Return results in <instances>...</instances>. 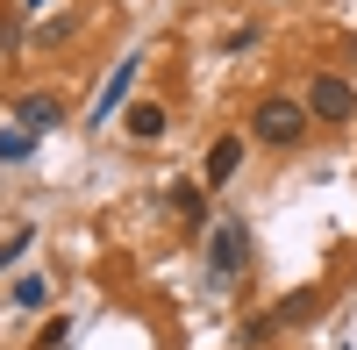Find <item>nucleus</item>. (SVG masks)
Segmentation results:
<instances>
[{
    "mask_svg": "<svg viewBox=\"0 0 357 350\" xmlns=\"http://www.w3.org/2000/svg\"><path fill=\"white\" fill-rule=\"evenodd\" d=\"M243 265H250V229L243 222H215L207 229V279L229 286V279H243Z\"/></svg>",
    "mask_w": 357,
    "mask_h": 350,
    "instance_id": "obj_1",
    "label": "nucleus"
},
{
    "mask_svg": "<svg viewBox=\"0 0 357 350\" xmlns=\"http://www.w3.org/2000/svg\"><path fill=\"white\" fill-rule=\"evenodd\" d=\"M321 307H329V294H321V286H301V294H286L272 314H264V322H250L243 343H264V336H279V329H301V322H314Z\"/></svg>",
    "mask_w": 357,
    "mask_h": 350,
    "instance_id": "obj_2",
    "label": "nucleus"
},
{
    "mask_svg": "<svg viewBox=\"0 0 357 350\" xmlns=\"http://www.w3.org/2000/svg\"><path fill=\"white\" fill-rule=\"evenodd\" d=\"M307 114H314V122H350V114H357L350 79H336V72H314V86H307Z\"/></svg>",
    "mask_w": 357,
    "mask_h": 350,
    "instance_id": "obj_3",
    "label": "nucleus"
},
{
    "mask_svg": "<svg viewBox=\"0 0 357 350\" xmlns=\"http://www.w3.org/2000/svg\"><path fill=\"white\" fill-rule=\"evenodd\" d=\"M250 129H257L264 143H301V136H307V107H293V100H264Z\"/></svg>",
    "mask_w": 357,
    "mask_h": 350,
    "instance_id": "obj_4",
    "label": "nucleus"
},
{
    "mask_svg": "<svg viewBox=\"0 0 357 350\" xmlns=\"http://www.w3.org/2000/svg\"><path fill=\"white\" fill-rule=\"evenodd\" d=\"M129 79H136V57H122V65L107 72V86H100V100H93V122H107V114L122 107V93H129Z\"/></svg>",
    "mask_w": 357,
    "mask_h": 350,
    "instance_id": "obj_5",
    "label": "nucleus"
},
{
    "mask_svg": "<svg viewBox=\"0 0 357 350\" xmlns=\"http://www.w3.org/2000/svg\"><path fill=\"white\" fill-rule=\"evenodd\" d=\"M57 114H65V107H57L50 93H29V100L15 107V122H22L29 136H43V129H57Z\"/></svg>",
    "mask_w": 357,
    "mask_h": 350,
    "instance_id": "obj_6",
    "label": "nucleus"
},
{
    "mask_svg": "<svg viewBox=\"0 0 357 350\" xmlns=\"http://www.w3.org/2000/svg\"><path fill=\"white\" fill-rule=\"evenodd\" d=\"M236 165H243V143H236V136H222L215 151H207V186H222V179H236Z\"/></svg>",
    "mask_w": 357,
    "mask_h": 350,
    "instance_id": "obj_7",
    "label": "nucleus"
},
{
    "mask_svg": "<svg viewBox=\"0 0 357 350\" xmlns=\"http://www.w3.org/2000/svg\"><path fill=\"white\" fill-rule=\"evenodd\" d=\"M129 136H136V143H158V136H165V107H158V100H136V107H129Z\"/></svg>",
    "mask_w": 357,
    "mask_h": 350,
    "instance_id": "obj_8",
    "label": "nucleus"
},
{
    "mask_svg": "<svg viewBox=\"0 0 357 350\" xmlns=\"http://www.w3.org/2000/svg\"><path fill=\"white\" fill-rule=\"evenodd\" d=\"M50 300V286H43V272H29V279H15V307H29V314H36Z\"/></svg>",
    "mask_w": 357,
    "mask_h": 350,
    "instance_id": "obj_9",
    "label": "nucleus"
},
{
    "mask_svg": "<svg viewBox=\"0 0 357 350\" xmlns=\"http://www.w3.org/2000/svg\"><path fill=\"white\" fill-rule=\"evenodd\" d=\"M29 236H36V229H15V236H0V272H8V265H15V257L29 250Z\"/></svg>",
    "mask_w": 357,
    "mask_h": 350,
    "instance_id": "obj_10",
    "label": "nucleus"
},
{
    "mask_svg": "<svg viewBox=\"0 0 357 350\" xmlns=\"http://www.w3.org/2000/svg\"><path fill=\"white\" fill-rule=\"evenodd\" d=\"M29 143H36L29 129H8V136H0V158H8V165H15V158H29Z\"/></svg>",
    "mask_w": 357,
    "mask_h": 350,
    "instance_id": "obj_11",
    "label": "nucleus"
},
{
    "mask_svg": "<svg viewBox=\"0 0 357 350\" xmlns=\"http://www.w3.org/2000/svg\"><path fill=\"white\" fill-rule=\"evenodd\" d=\"M22 8H29V15H36V8H50V0H22Z\"/></svg>",
    "mask_w": 357,
    "mask_h": 350,
    "instance_id": "obj_12",
    "label": "nucleus"
}]
</instances>
